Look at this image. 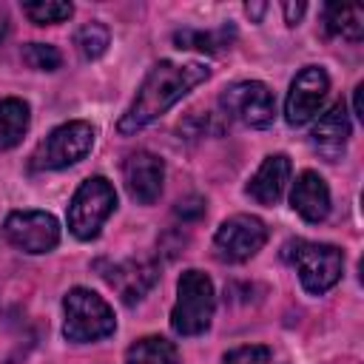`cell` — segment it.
<instances>
[{"mask_svg":"<svg viewBox=\"0 0 364 364\" xmlns=\"http://www.w3.org/2000/svg\"><path fill=\"white\" fill-rule=\"evenodd\" d=\"M282 9H284V17H287V23H290V26H296V23H299V17L304 14V3H284Z\"/></svg>","mask_w":364,"mask_h":364,"instance_id":"obj_25","label":"cell"},{"mask_svg":"<svg viewBox=\"0 0 364 364\" xmlns=\"http://www.w3.org/2000/svg\"><path fill=\"white\" fill-rule=\"evenodd\" d=\"M347 139H350V114H347V105L344 102H333L318 117V122L313 125L310 142H313V148L327 162H336V159H341V154L347 148Z\"/></svg>","mask_w":364,"mask_h":364,"instance_id":"obj_12","label":"cell"},{"mask_svg":"<svg viewBox=\"0 0 364 364\" xmlns=\"http://www.w3.org/2000/svg\"><path fill=\"white\" fill-rule=\"evenodd\" d=\"M361 91H364V85L358 82L355 91H353V114H355L358 119H364V111H361Z\"/></svg>","mask_w":364,"mask_h":364,"instance_id":"obj_26","label":"cell"},{"mask_svg":"<svg viewBox=\"0 0 364 364\" xmlns=\"http://www.w3.org/2000/svg\"><path fill=\"white\" fill-rule=\"evenodd\" d=\"M23 63L34 71H57L63 63V54L48 43H28L23 46Z\"/></svg>","mask_w":364,"mask_h":364,"instance_id":"obj_21","label":"cell"},{"mask_svg":"<svg viewBox=\"0 0 364 364\" xmlns=\"http://www.w3.org/2000/svg\"><path fill=\"white\" fill-rule=\"evenodd\" d=\"M74 46H77V51H80L85 60H97V57H102L105 48L111 46V34H108V28H105L102 23H85V26L77 28Z\"/></svg>","mask_w":364,"mask_h":364,"instance_id":"obj_19","label":"cell"},{"mask_svg":"<svg viewBox=\"0 0 364 364\" xmlns=\"http://www.w3.org/2000/svg\"><path fill=\"white\" fill-rule=\"evenodd\" d=\"M290 205L304 222H324L330 213V188L316 171H301L290 191Z\"/></svg>","mask_w":364,"mask_h":364,"instance_id":"obj_14","label":"cell"},{"mask_svg":"<svg viewBox=\"0 0 364 364\" xmlns=\"http://www.w3.org/2000/svg\"><path fill=\"white\" fill-rule=\"evenodd\" d=\"M324 28H327V34H336L344 40H361L364 11L358 6H327L324 9Z\"/></svg>","mask_w":364,"mask_h":364,"instance_id":"obj_18","label":"cell"},{"mask_svg":"<svg viewBox=\"0 0 364 364\" xmlns=\"http://www.w3.org/2000/svg\"><path fill=\"white\" fill-rule=\"evenodd\" d=\"M202 213H205V199H199V196H191V199L176 205V216H182V219H193Z\"/></svg>","mask_w":364,"mask_h":364,"instance_id":"obj_24","label":"cell"},{"mask_svg":"<svg viewBox=\"0 0 364 364\" xmlns=\"http://www.w3.org/2000/svg\"><path fill=\"white\" fill-rule=\"evenodd\" d=\"M210 77V68L205 63H173V60H159L148 77L142 80L136 97L125 108V114L117 122V131L122 136L136 134L156 117H162L173 102H179L188 91H193L199 82Z\"/></svg>","mask_w":364,"mask_h":364,"instance_id":"obj_1","label":"cell"},{"mask_svg":"<svg viewBox=\"0 0 364 364\" xmlns=\"http://www.w3.org/2000/svg\"><path fill=\"white\" fill-rule=\"evenodd\" d=\"M122 179L128 188V196L139 205H154L162 193L165 182V165L151 151H136L122 165Z\"/></svg>","mask_w":364,"mask_h":364,"instance_id":"obj_11","label":"cell"},{"mask_svg":"<svg viewBox=\"0 0 364 364\" xmlns=\"http://www.w3.org/2000/svg\"><path fill=\"white\" fill-rule=\"evenodd\" d=\"M28 122H31V108L26 100L20 97L0 100V151L14 148L26 136Z\"/></svg>","mask_w":364,"mask_h":364,"instance_id":"obj_16","label":"cell"},{"mask_svg":"<svg viewBox=\"0 0 364 364\" xmlns=\"http://www.w3.org/2000/svg\"><path fill=\"white\" fill-rule=\"evenodd\" d=\"M23 14L37 23V26H51V23H63L74 14L71 3H57V0H43V3H23Z\"/></svg>","mask_w":364,"mask_h":364,"instance_id":"obj_20","label":"cell"},{"mask_svg":"<svg viewBox=\"0 0 364 364\" xmlns=\"http://www.w3.org/2000/svg\"><path fill=\"white\" fill-rule=\"evenodd\" d=\"M267 242V225L259 216L250 213H236L230 219H225L216 228L213 236V250L222 262H247L250 256H256Z\"/></svg>","mask_w":364,"mask_h":364,"instance_id":"obj_8","label":"cell"},{"mask_svg":"<svg viewBox=\"0 0 364 364\" xmlns=\"http://www.w3.org/2000/svg\"><path fill=\"white\" fill-rule=\"evenodd\" d=\"M125 364H179V350L162 336H142L128 347Z\"/></svg>","mask_w":364,"mask_h":364,"instance_id":"obj_17","label":"cell"},{"mask_svg":"<svg viewBox=\"0 0 364 364\" xmlns=\"http://www.w3.org/2000/svg\"><path fill=\"white\" fill-rule=\"evenodd\" d=\"M225 31H196V28H185L173 34L176 48H199V51H219L222 46H228Z\"/></svg>","mask_w":364,"mask_h":364,"instance_id":"obj_22","label":"cell"},{"mask_svg":"<svg viewBox=\"0 0 364 364\" xmlns=\"http://www.w3.org/2000/svg\"><path fill=\"white\" fill-rule=\"evenodd\" d=\"M6 34H9V17H6V14H0V43L6 40Z\"/></svg>","mask_w":364,"mask_h":364,"instance_id":"obj_27","label":"cell"},{"mask_svg":"<svg viewBox=\"0 0 364 364\" xmlns=\"http://www.w3.org/2000/svg\"><path fill=\"white\" fill-rule=\"evenodd\" d=\"M219 105L228 117L239 119L247 128H270L276 119V97L259 80H242L222 91Z\"/></svg>","mask_w":364,"mask_h":364,"instance_id":"obj_7","label":"cell"},{"mask_svg":"<svg viewBox=\"0 0 364 364\" xmlns=\"http://www.w3.org/2000/svg\"><path fill=\"white\" fill-rule=\"evenodd\" d=\"M225 364H273V353L262 344H250V347H236L225 355Z\"/></svg>","mask_w":364,"mask_h":364,"instance_id":"obj_23","label":"cell"},{"mask_svg":"<svg viewBox=\"0 0 364 364\" xmlns=\"http://www.w3.org/2000/svg\"><path fill=\"white\" fill-rule=\"evenodd\" d=\"M91 148H94V128H91V122L74 119V122L57 125L34 148L28 168L31 171H63V168L85 159Z\"/></svg>","mask_w":364,"mask_h":364,"instance_id":"obj_6","label":"cell"},{"mask_svg":"<svg viewBox=\"0 0 364 364\" xmlns=\"http://www.w3.org/2000/svg\"><path fill=\"white\" fill-rule=\"evenodd\" d=\"M117 208V191L105 176H88L68 202V230L88 242Z\"/></svg>","mask_w":364,"mask_h":364,"instance_id":"obj_5","label":"cell"},{"mask_svg":"<svg viewBox=\"0 0 364 364\" xmlns=\"http://www.w3.org/2000/svg\"><path fill=\"white\" fill-rule=\"evenodd\" d=\"M216 310V296H213V282L191 267L179 276L176 282V304L171 310V327L176 336H199L210 327Z\"/></svg>","mask_w":364,"mask_h":364,"instance_id":"obj_4","label":"cell"},{"mask_svg":"<svg viewBox=\"0 0 364 364\" xmlns=\"http://www.w3.org/2000/svg\"><path fill=\"white\" fill-rule=\"evenodd\" d=\"M108 284L119 293V299L125 304H136L159 279V270L151 259H128V262H119L114 264L108 273H105Z\"/></svg>","mask_w":364,"mask_h":364,"instance_id":"obj_13","label":"cell"},{"mask_svg":"<svg viewBox=\"0 0 364 364\" xmlns=\"http://www.w3.org/2000/svg\"><path fill=\"white\" fill-rule=\"evenodd\" d=\"M6 239L23 253H48L60 242V225L46 210H14L3 222Z\"/></svg>","mask_w":364,"mask_h":364,"instance_id":"obj_9","label":"cell"},{"mask_svg":"<svg viewBox=\"0 0 364 364\" xmlns=\"http://www.w3.org/2000/svg\"><path fill=\"white\" fill-rule=\"evenodd\" d=\"M330 91V77L321 65H307L296 74V80L290 82L287 100H284V119L287 125L299 128L307 125L324 105Z\"/></svg>","mask_w":364,"mask_h":364,"instance_id":"obj_10","label":"cell"},{"mask_svg":"<svg viewBox=\"0 0 364 364\" xmlns=\"http://www.w3.org/2000/svg\"><path fill=\"white\" fill-rule=\"evenodd\" d=\"M262 11H264V6H250V3H247V14H250V17H256V20H259V14H262Z\"/></svg>","mask_w":364,"mask_h":364,"instance_id":"obj_28","label":"cell"},{"mask_svg":"<svg viewBox=\"0 0 364 364\" xmlns=\"http://www.w3.org/2000/svg\"><path fill=\"white\" fill-rule=\"evenodd\" d=\"M284 259L296 267L299 282L310 296L327 293L341 279V267H344V253L327 242L293 239L284 245Z\"/></svg>","mask_w":364,"mask_h":364,"instance_id":"obj_3","label":"cell"},{"mask_svg":"<svg viewBox=\"0 0 364 364\" xmlns=\"http://www.w3.org/2000/svg\"><path fill=\"white\" fill-rule=\"evenodd\" d=\"M63 313H65L63 336L74 344L102 341L117 330L114 310L102 296H97L88 287H71L63 299Z\"/></svg>","mask_w":364,"mask_h":364,"instance_id":"obj_2","label":"cell"},{"mask_svg":"<svg viewBox=\"0 0 364 364\" xmlns=\"http://www.w3.org/2000/svg\"><path fill=\"white\" fill-rule=\"evenodd\" d=\"M290 171H293V165H290L287 154L264 156V162L259 165V171L250 176L247 188H245L247 196L256 199L259 205H276L282 199L287 182H290Z\"/></svg>","mask_w":364,"mask_h":364,"instance_id":"obj_15","label":"cell"}]
</instances>
